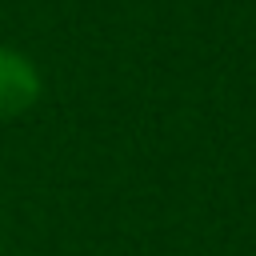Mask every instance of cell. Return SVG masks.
Here are the masks:
<instances>
[{
  "mask_svg": "<svg viewBox=\"0 0 256 256\" xmlns=\"http://www.w3.org/2000/svg\"><path fill=\"white\" fill-rule=\"evenodd\" d=\"M40 88H44L40 68L24 52L0 44V120H12L20 112H28L40 100Z\"/></svg>",
  "mask_w": 256,
  "mask_h": 256,
  "instance_id": "1",
  "label": "cell"
}]
</instances>
